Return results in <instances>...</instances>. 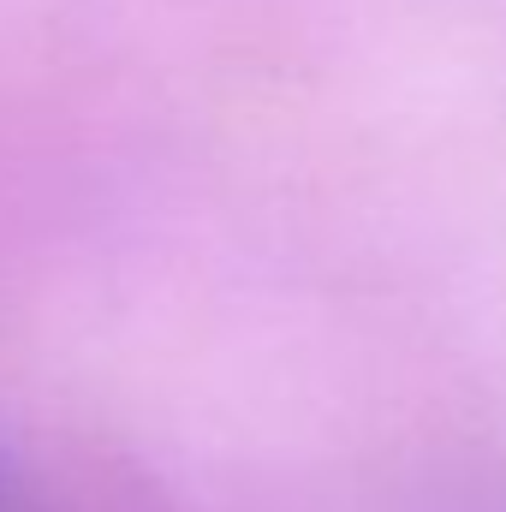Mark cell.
<instances>
[{
  "label": "cell",
  "instance_id": "cell-1",
  "mask_svg": "<svg viewBox=\"0 0 506 512\" xmlns=\"http://www.w3.org/2000/svg\"><path fill=\"white\" fill-rule=\"evenodd\" d=\"M0 512H42V501H36V489L0 459Z\"/></svg>",
  "mask_w": 506,
  "mask_h": 512
}]
</instances>
